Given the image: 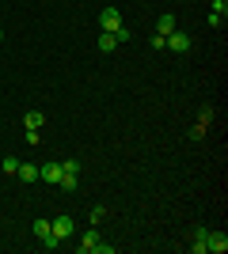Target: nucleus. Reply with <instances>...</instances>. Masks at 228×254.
Instances as JSON below:
<instances>
[{
    "mask_svg": "<svg viewBox=\"0 0 228 254\" xmlns=\"http://www.w3.org/2000/svg\"><path fill=\"white\" fill-rule=\"evenodd\" d=\"M34 235H38V243H42L46 251H54V247H61V243L54 239V228H50V220H42V216L34 220Z\"/></svg>",
    "mask_w": 228,
    "mask_h": 254,
    "instance_id": "nucleus-1",
    "label": "nucleus"
},
{
    "mask_svg": "<svg viewBox=\"0 0 228 254\" xmlns=\"http://www.w3.org/2000/svg\"><path fill=\"white\" fill-rule=\"evenodd\" d=\"M118 27H122V11L118 8H103V11H99V31H110V34H114Z\"/></svg>",
    "mask_w": 228,
    "mask_h": 254,
    "instance_id": "nucleus-2",
    "label": "nucleus"
},
{
    "mask_svg": "<svg viewBox=\"0 0 228 254\" xmlns=\"http://www.w3.org/2000/svg\"><path fill=\"white\" fill-rule=\"evenodd\" d=\"M163 50H171V53H186V50H190V34L171 31L167 38H163Z\"/></svg>",
    "mask_w": 228,
    "mask_h": 254,
    "instance_id": "nucleus-3",
    "label": "nucleus"
},
{
    "mask_svg": "<svg viewBox=\"0 0 228 254\" xmlns=\"http://www.w3.org/2000/svg\"><path fill=\"white\" fill-rule=\"evenodd\" d=\"M50 228H54V239H57V243H65L69 235H73V216H54Z\"/></svg>",
    "mask_w": 228,
    "mask_h": 254,
    "instance_id": "nucleus-4",
    "label": "nucleus"
},
{
    "mask_svg": "<svg viewBox=\"0 0 228 254\" xmlns=\"http://www.w3.org/2000/svg\"><path fill=\"white\" fill-rule=\"evenodd\" d=\"M228 251V235L225 232H209L206 235V254H225Z\"/></svg>",
    "mask_w": 228,
    "mask_h": 254,
    "instance_id": "nucleus-5",
    "label": "nucleus"
},
{
    "mask_svg": "<svg viewBox=\"0 0 228 254\" xmlns=\"http://www.w3.org/2000/svg\"><path fill=\"white\" fill-rule=\"evenodd\" d=\"M76 251H80V254H95V251H99V235H95V224H91V228L84 232V239L76 243Z\"/></svg>",
    "mask_w": 228,
    "mask_h": 254,
    "instance_id": "nucleus-6",
    "label": "nucleus"
},
{
    "mask_svg": "<svg viewBox=\"0 0 228 254\" xmlns=\"http://www.w3.org/2000/svg\"><path fill=\"white\" fill-rule=\"evenodd\" d=\"M114 50H118V38L110 31H99V53H114Z\"/></svg>",
    "mask_w": 228,
    "mask_h": 254,
    "instance_id": "nucleus-7",
    "label": "nucleus"
},
{
    "mask_svg": "<svg viewBox=\"0 0 228 254\" xmlns=\"http://www.w3.org/2000/svg\"><path fill=\"white\" fill-rule=\"evenodd\" d=\"M23 126H27V129H42L46 114H42V110H27V114H23Z\"/></svg>",
    "mask_w": 228,
    "mask_h": 254,
    "instance_id": "nucleus-8",
    "label": "nucleus"
},
{
    "mask_svg": "<svg viewBox=\"0 0 228 254\" xmlns=\"http://www.w3.org/2000/svg\"><path fill=\"white\" fill-rule=\"evenodd\" d=\"M38 179L42 182H61V163H46V167L38 171Z\"/></svg>",
    "mask_w": 228,
    "mask_h": 254,
    "instance_id": "nucleus-9",
    "label": "nucleus"
},
{
    "mask_svg": "<svg viewBox=\"0 0 228 254\" xmlns=\"http://www.w3.org/2000/svg\"><path fill=\"white\" fill-rule=\"evenodd\" d=\"M171 31H175V15H171V11H163L160 23H156V34H163V38H167Z\"/></svg>",
    "mask_w": 228,
    "mask_h": 254,
    "instance_id": "nucleus-10",
    "label": "nucleus"
},
{
    "mask_svg": "<svg viewBox=\"0 0 228 254\" xmlns=\"http://www.w3.org/2000/svg\"><path fill=\"white\" fill-rule=\"evenodd\" d=\"M206 235H209V228H198V232H194V243H190L194 254H206Z\"/></svg>",
    "mask_w": 228,
    "mask_h": 254,
    "instance_id": "nucleus-11",
    "label": "nucleus"
},
{
    "mask_svg": "<svg viewBox=\"0 0 228 254\" xmlns=\"http://www.w3.org/2000/svg\"><path fill=\"white\" fill-rule=\"evenodd\" d=\"M61 190H69V193H76L80 190V175H61V182H57Z\"/></svg>",
    "mask_w": 228,
    "mask_h": 254,
    "instance_id": "nucleus-12",
    "label": "nucleus"
},
{
    "mask_svg": "<svg viewBox=\"0 0 228 254\" xmlns=\"http://www.w3.org/2000/svg\"><path fill=\"white\" fill-rule=\"evenodd\" d=\"M15 175H19L23 182H34V179H38V167H34V163H19V171H15Z\"/></svg>",
    "mask_w": 228,
    "mask_h": 254,
    "instance_id": "nucleus-13",
    "label": "nucleus"
},
{
    "mask_svg": "<svg viewBox=\"0 0 228 254\" xmlns=\"http://www.w3.org/2000/svg\"><path fill=\"white\" fill-rule=\"evenodd\" d=\"M0 167H4V175H15V171H19V159H15V156H4Z\"/></svg>",
    "mask_w": 228,
    "mask_h": 254,
    "instance_id": "nucleus-14",
    "label": "nucleus"
},
{
    "mask_svg": "<svg viewBox=\"0 0 228 254\" xmlns=\"http://www.w3.org/2000/svg\"><path fill=\"white\" fill-rule=\"evenodd\" d=\"M209 122H213V106H202L198 110V126H209Z\"/></svg>",
    "mask_w": 228,
    "mask_h": 254,
    "instance_id": "nucleus-15",
    "label": "nucleus"
},
{
    "mask_svg": "<svg viewBox=\"0 0 228 254\" xmlns=\"http://www.w3.org/2000/svg\"><path fill=\"white\" fill-rule=\"evenodd\" d=\"M130 34H133V31H130V27H126V23H122L118 31H114V38H118V46H122V42H130Z\"/></svg>",
    "mask_w": 228,
    "mask_h": 254,
    "instance_id": "nucleus-16",
    "label": "nucleus"
},
{
    "mask_svg": "<svg viewBox=\"0 0 228 254\" xmlns=\"http://www.w3.org/2000/svg\"><path fill=\"white\" fill-rule=\"evenodd\" d=\"M213 15H221V19H225V15H228V0H213Z\"/></svg>",
    "mask_w": 228,
    "mask_h": 254,
    "instance_id": "nucleus-17",
    "label": "nucleus"
},
{
    "mask_svg": "<svg viewBox=\"0 0 228 254\" xmlns=\"http://www.w3.org/2000/svg\"><path fill=\"white\" fill-rule=\"evenodd\" d=\"M103 216H107V209H103V205H95V209H91V224H99Z\"/></svg>",
    "mask_w": 228,
    "mask_h": 254,
    "instance_id": "nucleus-18",
    "label": "nucleus"
},
{
    "mask_svg": "<svg viewBox=\"0 0 228 254\" xmlns=\"http://www.w3.org/2000/svg\"><path fill=\"white\" fill-rule=\"evenodd\" d=\"M0 42H4V31H0Z\"/></svg>",
    "mask_w": 228,
    "mask_h": 254,
    "instance_id": "nucleus-19",
    "label": "nucleus"
},
{
    "mask_svg": "<svg viewBox=\"0 0 228 254\" xmlns=\"http://www.w3.org/2000/svg\"><path fill=\"white\" fill-rule=\"evenodd\" d=\"M0 220H4V216H0Z\"/></svg>",
    "mask_w": 228,
    "mask_h": 254,
    "instance_id": "nucleus-20",
    "label": "nucleus"
}]
</instances>
